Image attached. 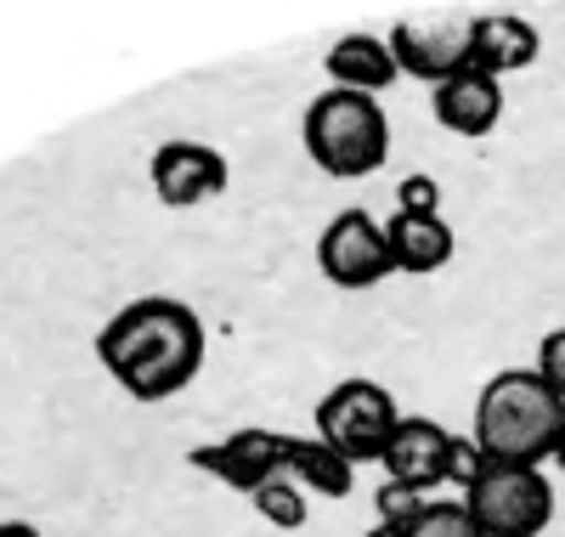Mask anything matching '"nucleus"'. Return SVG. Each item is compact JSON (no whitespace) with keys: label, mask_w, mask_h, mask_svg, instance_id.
<instances>
[{"label":"nucleus","mask_w":565,"mask_h":537,"mask_svg":"<svg viewBox=\"0 0 565 537\" xmlns=\"http://www.w3.org/2000/svg\"><path fill=\"white\" fill-rule=\"evenodd\" d=\"M97 362L130 402L181 397L204 368V317L175 295H141L97 328Z\"/></svg>","instance_id":"obj_1"},{"label":"nucleus","mask_w":565,"mask_h":537,"mask_svg":"<svg viewBox=\"0 0 565 537\" xmlns=\"http://www.w3.org/2000/svg\"><path fill=\"white\" fill-rule=\"evenodd\" d=\"M476 448L492 464L543 470L565 448V397L537 379V368H503L476 397Z\"/></svg>","instance_id":"obj_2"},{"label":"nucleus","mask_w":565,"mask_h":537,"mask_svg":"<svg viewBox=\"0 0 565 537\" xmlns=\"http://www.w3.org/2000/svg\"><path fill=\"white\" fill-rule=\"evenodd\" d=\"M300 141H306V154H311L317 170L356 181V176L385 170V159H391V119L380 108V96L328 85L322 96H311V108L300 119Z\"/></svg>","instance_id":"obj_3"},{"label":"nucleus","mask_w":565,"mask_h":537,"mask_svg":"<svg viewBox=\"0 0 565 537\" xmlns=\"http://www.w3.org/2000/svg\"><path fill=\"white\" fill-rule=\"evenodd\" d=\"M463 509L487 537H543L554 520V481L526 464H481L463 486Z\"/></svg>","instance_id":"obj_4"},{"label":"nucleus","mask_w":565,"mask_h":537,"mask_svg":"<svg viewBox=\"0 0 565 537\" xmlns=\"http://www.w3.org/2000/svg\"><path fill=\"white\" fill-rule=\"evenodd\" d=\"M396 424H402V408L380 379H340L317 402V442H328L351 464H385Z\"/></svg>","instance_id":"obj_5"},{"label":"nucleus","mask_w":565,"mask_h":537,"mask_svg":"<svg viewBox=\"0 0 565 537\" xmlns=\"http://www.w3.org/2000/svg\"><path fill=\"white\" fill-rule=\"evenodd\" d=\"M317 272L334 288H345V295H362V288L385 283L396 272L385 221H373L367 210H340L317 238Z\"/></svg>","instance_id":"obj_6"},{"label":"nucleus","mask_w":565,"mask_h":537,"mask_svg":"<svg viewBox=\"0 0 565 537\" xmlns=\"http://www.w3.org/2000/svg\"><path fill=\"white\" fill-rule=\"evenodd\" d=\"M186 464L215 475L221 486H232V493L249 498V493H260L271 475L289 470V435L266 430V424H249V430L221 435V442H210V448H193V453H186Z\"/></svg>","instance_id":"obj_7"},{"label":"nucleus","mask_w":565,"mask_h":537,"mask_svg":"<svg viewBox=\"0 0 565 537\" xmlns=\"http://www.w3.org/2000/svg\"><path fill=\"white\" fill-rule=\"evenodd\" d=\"M148 176H153L159 204L193 210L204 199H221L226 181H232V165H226L221 148H204V141H164L148 165Z\"/></svg>","instance_id":"obj_8"},{"label":"nucleus","mask_w":565,"mask_h":537,"mask_svg":"<svg viewBox=\"0 0 565 537\" xmlns=\"http://www.w3.org/2000/svg\"><path fill=\"white\" fill-rule=\"evenodd\" d=\"M452 459H458V435H452L447 424L418 419V413H402L391 448H385V475L430 498V486L452 481Z\"/></svg>","instance_id":"obj_9"},{"label":"nucleus","mask_w":565,"mask_h":537,"mask_svg":"<svg viewBox=\"0 0 565 537\" xmlns=\"http://www.w3.org/2000/svg\"><path fill=\"white\" fill-rule=\"evenodd\" d=\"M391 52L396 69L424 80V85H441L458 69H469V18L447 23V29H418V23H396L391 29Z\"/></svg>","instance_id":"obj_10"},{"label":"nucleus","mask_w":565,"mask_h":537,"mask_svg":"<svg viewBox=\"0 0 565 537\" xmlns=\"http://www.w3.org/2000/svg\"><path fill=\"white\" fill-rule=\"evenodd\" d=\"M537 57H543V34H537L526 18H509V12L469 18V69L503 80V74L532 69Z\"/></svg>","instance_id":"obj_11"},{"label":"nucleus","mask_w":565,"mask_h":537,"mask_svg":"<svg viewBox=\"0 0 565 537\" xmlns=\"http://www.w3.org/2000/svg\"><path fill=\"white\" fill-rule=\"evenodd\" d=\"M430 108L452 136H492L503 119V85L481 69H458L452 80L430 85Z\"/></svg>","instance_id":"obj_12"},{"label":"nucleus","mask_w":565,"mask_h":537,"mask_svg":"<svg viewBox=\"0 0 565 537\" xmlns=\"http://www.w3.org/2000/svg\"><path fill=\"white\" fill-rule=\"evenodd\" d=\"M328 80H334L340 91H362V96H380L402 80L396 69V52H391V34H340L334 45H328V57H322Z\"/></svg>","instance_id":"obj_13"},{"label":"nucleus","mask_w":565,"mask_h":537,"mask_svg":"<svg viewBox=\"0 0 565 537\" xmlns=\"http://www.w3.org/2000/svg\"><path fill=\"white\" fill-rule=\"evenodd\" d=\"M385 238H391V261L396 272H413V277H430L452 261V227L441 215H413V210H396L385 215Z\"/></svg>","instance_id":"obj_14"},{"label":"nucleus","mask_w":565,"mask_h":537,"mask_svg":"<svg viewBox=\"0 0 565 537\" xmlns=\"http://www.w3.org/2000/svg\"><path fill=\"white\" fill-rule=\"evenodd\" d=\"M306 493H322V498H345L356 486V464L340 459L328 442H317V435H289V470Z\"/></svg>","instance_id":"obj_15"},{"label":"nucleus","mask_w":565,"mask_h":537,"mask_svg":"<svg viewBox=\"0 0 565 537\" xmlns=\"http://www.w3.org/2000/svg\"><path fill=\"white\" fill-rule=\"evenodd\" d=\"M249 504H255V515H260L266 526H277V531H300V526H306V486H300L295 475H271L260 493H249Z\"/></svg>","instance_id":"obj_16"},{"label":"nucleus","mask_w":565,"mask_h":537,"mask_svg":"<svg viewBox=\"0 0 565 537\" xmlns=\"http://www.w3.org/2000/svg\"><path fill=\"white\" fill-rule=\"evenodd\" d=\"M402 531H407V537H487V531L476 526V515L463 509V498H430Z\"/></svg>","instance_id":"obj_17"},{"label":"nucleus","mask_w":565,"mask_h":537,"mask_svg":"<svg viewBox=\"0 0 565 537\" xmlns=\"http://www.w3.org/2000/svg\"><path fill=\"white\" fill-rule=\"evenodd\" d=\"M424 504H430V498L413 493V486H402V481H385L380 493H373V509H380V520H385V526H407Z\"/></svg>","instance_id":"obj_18"},{"label":"nucleus","mask_w":565,"mask_h":537,"mask_svg":"<svg viewBox=\"0 0 565 537\" xmlns=\"http://www.w3.org/2000/svg\"><path fill=\"white\" fill-rule=\"evenodd\" d=\"M537 379L554 390V397H565V328H548L543 346H537Z\"/></svg>","instance_id":"obj_19"},{"label":"nucleus","mask_w":565,"mask_h":537,"mask_svg":"<svg viewBox=\"0 0 565 537\" xmlns=\"http://www.w3.org/2000/svg\"><path fill=\"white\" fill-rule=\"evenodd\" d=\"M396 210H413V215H441V187L430 176H407L396 187Z\"/></svg>","instance_id":"obj_20"},{"label":"nucleus","mask_w":565,"mask_h":537,"mask_svg":"<svg viewBox=\"0 0 565 537\" xmlns=\"http://www.w3.org/2000/svg\"><path fill=\"white\" fill-rule=\"evenodd\" d=\"M0 537H45V531L29 526V520H0Z\"/></svg>","instance_id":"obj_21"},{"label":"nucleus","mask_w":565,"mask_h":537,"mask_svg":"<svg viewBox=\"0 0 565 537\" xmlns=\"http://www.w3.org/2000/svg\"><path fill=\"white\" fill-rule=\"evenodd\" d=\"M362 537H407V531H402V526H385V520H380V526H373V531H362Z\"/></svg>","instance_id":"obj_22"},{"label":"nucleus","mask_w":565,"mask_h":537,"mask_svg":"<svg viewBox=\"0 0 565 537\" xmlns=\"http://www.w3.org/2000/svg\"><path fill=\"white\" fill-rule=\"evenodd\" d=\"M554 464H559V470H565V448H559V453H554Z\"/></svg>","instance_id":"obj_23"}]
</instances>
